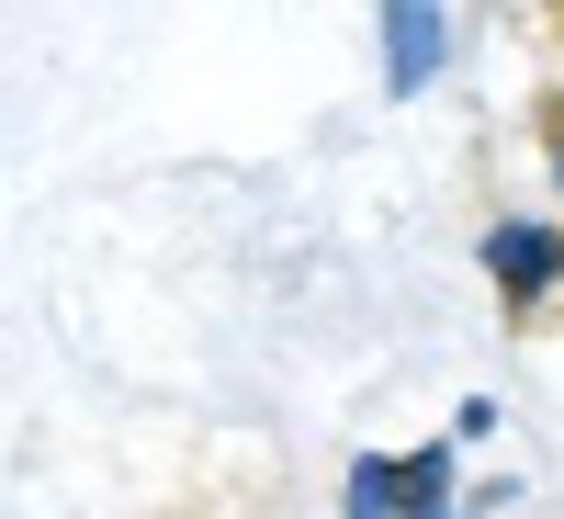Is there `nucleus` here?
<instances>
[{
  "mask_svg": "<svg viewBox=\"0 0 564 519\" xmlns=\"http://www.w3.org/2000/svg\"><path fill=\"white\" fill-rule=\"evenodd\" d=\"M486 271L508 282V294H553V282H564V238H553V226H497Z\"/></svg>",
  "mask_w": 564,
  "mask_h": 519,
  "instance_id": "f03ea898",
  "label": "nucleus"
},
{
  "mask_svg": "<svg viewBox=\"0 0 564 519\" xmlns=\"http://www.w3.org/2000/svg\"><path fill=\"white\" fill-rule=\"evenodd\" d=\"M441 68H452V12L395 0V12H384V79H395V90H430Z\"/></svg>",
  "mask_w": 564,
  "mask_h": 519,
  "instance_id": "f257e3e1",
  "label": "nucleus"
},
{
  "mask_svg": "<svg viewBox=\"0 0 564 519\" xmlns=\"http://www.w3.org/2000/svg\"><path fill=\"white\" fill-rule=\"evenodd\" d=\"M350 519H395V463H350Z\"/></svg>",
  "mask_w": 564,
  "mask_h": 519,
  "instance_id": "20e7f679",
  "label": "nucleus"
},
{
  "mask_svg": "<svg viewBox=\"0 0 564 519\" xmlns=\"http://www.w3.org/2000/svg\"><path fill=\"white\" fill-rule=\"evenodd\" d=\"M395 519H452V452L395 463Z\"/></svg>",
  "mask_w": 564,
  "mask_h": 519,
  "instance_id": "7ed1b4c3",
  "label": "nucleus"
}]
</instances>
